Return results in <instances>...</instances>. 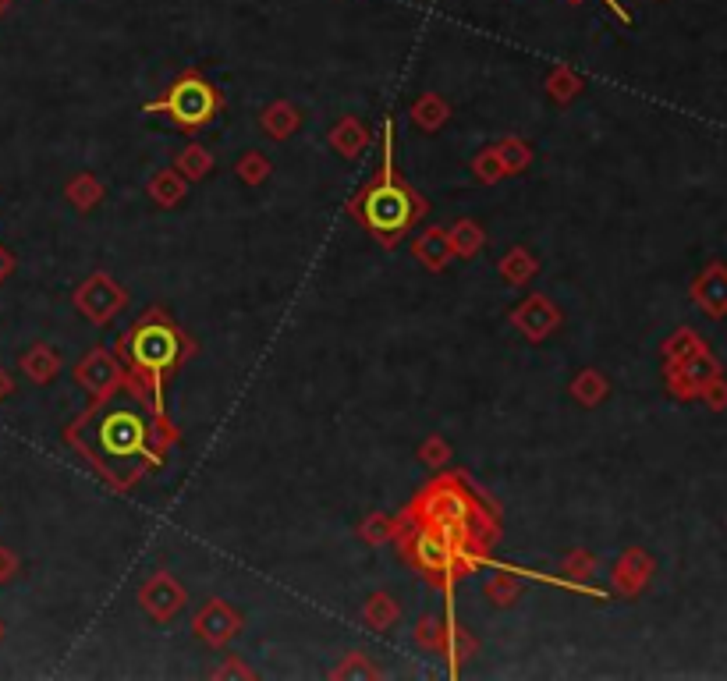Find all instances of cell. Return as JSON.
I'll use <instances>...</instances> for the list:
<instances>
[{"label": "cell", "mask_w": 727, "mask_h": 681, "mask_svg": "<svg viewBox=\"0 0 727 681\" xmlns=\"http://www.w3.org/2000/svg\"><path fill=\"white\" fill-rule=\"evenodd\" d=\"M157 107H167L171 114H178L185 125H199V121H206L210 118V110H213V96H210V89L203 86V82H181L178 89H174L171 96H167L164 103H157Z\"/></svg>", "instance_id": "cell-1"}, {"label": "cell", "mask_w": 727, "mask_h": 681, "mask_svg": "<svg viewBox=\"0 0 727 681\" xmlns=\"http://www.w3.org/2000/svg\"><path fill=\"white\" fill-rule=\"evenodd\" d=\"M139 437H142L139 419H132V415H128V412L110 415L107 423H103V444H107L110 451L132 454L135 447H139Z\"/></svg>", "instance_id": "cell-3"}, {"label": "cell", "mask_w": 727, "mask_h": 681, "mask_svg": "<svg viewBox=\"0 0 727 681\" xmlns=\"http://www.w3.org/2000/svg\"><path fill=\"white\" fill-rule=\"evenodd\" d=\"M380 210H391V220L401 224V220H405V199H401L398 192H391V188H380V192L369 199V217Z\"/></svg>", "instance_id": "cell-5"}, {"label": "cell", "mask_w": 727, "mask_h": 681, "mask_svg": "<svg viewBox=\"0 0 727 681\" xmlns=\"http://www.w3.org/2000/svg\"><path fill=\"white\" fill-rule=\"evenodd\" d=\"M171 355H174L171 330H164V327H146V330H142L139 345H135V359H139L142 366L160 369V366H167V362H171Z\"/></svg>", "instance_id": "cell-2"}, {"label": "cell", "mask_w": 727, "mask_h": 681, "mask_svg": "<svg viewBox=\"0 0 727 681\" xmlns=\"http://www.w3.org/2000/svg\"><path fill=\"white\" fill-rule=\"evenodd\" d=\"M696 298L703 302L710 313H727V270H720V267H713L710 274L699 281V288H696Z\"/></svg>", "instance_id": "cell-4"}]
</instances>
